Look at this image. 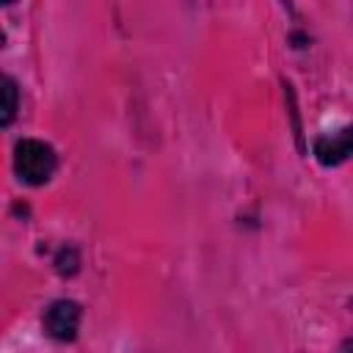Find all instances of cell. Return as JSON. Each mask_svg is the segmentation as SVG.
Here are the masks:
<instances>
[{
  "instance_id": "cell-1",
  "label": "cell",
  "mask_w": 353,
  "mask_h": 353,
  "mask_svg": "<svg viewBox=\"0 0 353 353\" xmlns=\"http://www.w3.org/2000/svg\"><path fill=\"white\" fill-rule=\"evenodd\" d=\"M58 168V154L47 141L39 138H22L14 146V171L25 185H44L52 179Z\"/></svg>"
},
{
  "instance_id": "cell-2",
  "label": "cell",
  "mask_w": 353,
  "mask_h": 353,
  "mask_svg": "<svg viewBox=\"0 0 353 353\" xmlns=\"http://www.w3.org/2000/svg\"><path fill=\"white\" fill-rule=\"evenodd\" d=\"M80 320H83L80 303L72 301V298H58V301H52V303L44 309L41 325H44L47 336H52V339H58V342H72V339L77 336Z\"/></svg>"
},
{
  "instance_id": "cell-3",
  "label": "cell",
  "mask_w": 353,
  "mask_h": 353,
  "mask_svg": "<svg viewBox=\"0 0 353 353\" xmlns=\"http://www.w3.org/2000/svg\"><path fill=\"white\" fill-rule=\"evenodd\" d=\"M312 154H314V160L320 165H328V168L342 165L345 160H350L353 157V124L339 127L334 132H325V135L314 138Z\"/></svg>"
},
{
  "instance_id": "cell-4",
  "label": "cell",
  "mask_w": 353,
  "mask_h": 353,
  "mask_svg": "<svg viewBox=\"0 0 353 353\" xmlns=\"http://www.w3.org/2000/svg\"><path fill=\"white\" fill-rule=\"evenodd\" d=\"M17 110H19V88H17L14 77L6 74L3 77V116H0V124L3 127H11Z\"/></svg>"
},
{
  "instance_id": "cell-5",
  "label": "cell",
  "mask_w": 353,
  "mask_h": 353,
  "mask_svg": "<svg viewBox=\"0 0 353 353\" xmlns=\"http://www.w3.org/2000/svg\"><path fill=\"white\" fill-rule=\"evenodd\" d=\"M342 350H353V336H350V339H345V342H342Z\"/></svg>"
},
{
  "instance_id": "cell-6",
  "label": "cell",
  "mask_w": 353,
  "mask_h": 353,
  "mask_svg": "<svg viewBox=\"0 0 353 353\" xmlns=\"http://www.w3.org/2000/svg\"><path fill=\"white\" fill-rule=\"evenodd\" d=\"M3 3H6V6H11V3H14V0H3Z\"/></svg>"
}]
</instances>
